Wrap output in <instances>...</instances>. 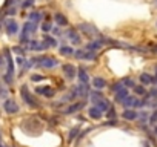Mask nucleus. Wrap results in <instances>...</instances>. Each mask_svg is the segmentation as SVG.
<instances>
[{
	"label": "nucleus",
	"mask_w": 157,
	"mask_h": 147,
	"mask_svg": "<svg viewBox=\"0 0 157 147\" xmlns=\"http://www.w3.org/2000/svg\"><path fill=\"white\" fill-rule=\"evenodd\" d=\"M17 31H19L17 23H16V22H10V23H8V26H6V32H8L10 35H14Z\"/></svg>",
	"instance_id": "nucleus-4"
},
{
	"label": "nucleus",
	"mask_w": 157,
	"mask_h": 147,
	"mask_svg": "<svg viewBox=\"0 0 157 147\" xmlns=\"http://www.w3.org/2000/svg\"><path fill=\"white\" fill-rule=\"evenodd\" d=\"M80 80H82V83H86V80H88V77H86V74H85L83 69H80Z\"/></svg>",
	"instance_id": "nucleus-16"
},
{
	"label": "nucleus",
	"mask_w": 157,
	"mask_h": 147,
	"mask_svg": "<svg viewBox=\"0 0 157 147\" xmlns=\"http://www.w3.org/2000/svg\"><path fill=\"white\" fill-rule=\"evenodd\" d=\"M56 20H57V23H60V25H66V23H68L66 19H65L62 14H56Z\"/></svg>",
	"instance_id": "nucleus-13"
},
{
	"label": "nucleus",
	"mask_w": 157,
	"mask_h": 147,
	"mask_svg": "<svg viewBox=\"0 0 157 147\" xmlns=\"http://www.w3.org/2000/svg\"><path fill=\"white\" fill-rule=\"evenodd\" d=\"M123 103H125L126 106H140V104H142V103H140L139 100H136L134 97H126V100H125Z\"/></svg>",
	"instance_id": "nucleus-7"
},
{
	"label": "nucleus",
	"mask_w": 157,
	"mask_h": 147,
	"mask_svg": "<svg viewBox=\"0 0 157 147\" xmlns=\"http://www.w3.org/2000/svg\"><path fill=\"white\" fill-rule=\"evenodd\" d=\"M85 106V103H75V104H72V106H69L68 107V110H66V113H71V112H75L77 109H82Z\"/></svg>",
	"instance_id": "nucleus-8"
},
{
	"label": "nucleus",
	"mask_w": 157,
	"mask_h": 147,
	"mask_svg": "<svg viewBox=\"0 0 157 147\" xmlns=\"http://www.w3.org/2000/svg\"><path fill=\"white\" fill-rule=\"evenodd\" d=\"M91 97H93V101H96V103H99V101L103 100V95H102L100 92H93Z\"/></svg>",
	"instance_id": "nucleus-11"
},
{
	"label": "nucleus",
	"mask_w": 157,
	"mask_h": 147,
	"mask_svg": "<svg viewBox=\"0 0 157 147\" xmlns=\"http://www.w3.org/2000/svg\"><path fill=\"white\" fill-rule=\"evenodd\" d=\"M3 109H5V112H8V113H16V112H19V106H17V103H16L14 100H6V101L3 103Z\"/></svg>",
	"instance_id": "nucleus-1"
},
{
	"label": "nucleus",
	"mask_w": 157,
	"mask_h": 147,
	"mask_svg": "<svg viewBox=\"0 0 157 147\" xmlns=\"http://www.w3.org/2000/svg\"><path fill=\"white\" fill-rule=\"evenodd\" d=\"M60 52L65 54V55H69V54H72V49H71V48H62Z\"/></svg>",
	"instance_id": "nucleus-17"
},
{
	"label": "nucleus",
	"mask_w": 157,
	"mask_h": 147,
	"mask_svg": "<svg viewBox=\"0 0 157 147\" xmlns=\"http://www.w3.org/2000/svg\"><path fill=\"white\" fill-rule=\"evenodd\" d=\"M77 132H78V129H77V127H75V129H74V130H72V132H71V135H69V139H72V138H74V136H75V133H77Z\"/></svg>",
	"instance_id": "nucleus-21"
},
{
	"label": "nucleus",
	"mask_w": 157,
	"mask_h": 147,
	"mask_svg": "<svg viewBox=\"0 0 157 147\" xmlns=\"http://www.w3.org/2000/svg\"><path fill=\"white\" fill-rule=\"evenodd\" d=\"M155 70H157V67H155Z\"/></svg>",
	"instance_id": "nucleus-24"
},
{
	"label": "nucleus",
	"mask_w": 157,
	"mask_h": 147,
	"mask_svg": "<svg viewBox=\"0 0 157 147\" xmlns=\"http://www.w3.org/2000/svg\"><path fill=\"white\" fill-rule=\"evenodd\" d=\"M90 117L94 118V120H99V118L102 117V110H100L99 107H91V109H90Z\"/></svg>",
	"instance_id": "nucleus-6"
},
{
	"label": "nucleus",
	"mask_w": 157,
	"mask_h": 147,
	"mask_svg": "<svg viewBox=\"0 0 157 147\" xmlns=\"http://www.w3.org/2000/svg\"><path fill=\"white\" fill-rule=\"evenodd\" d=\"M68 34H69V38H71V40H74V43H78V41H80V38L77 37V34H75L74 31H69Z\"/></svg>",
	"instance_id": "nucleus-14"
},
{
	"label": "nucleus",
	"mask_w": 157,
	"mask_h": 147,
	"mask_svg": "<svg viewBox=\"0 0 157 147\" xmlns=\"http://www.w3.org/2000/svg\"><path fill=\"white\" fill-rule=\"evenodd\" d=\"M126 97H128V91H126V89H122V91H119V92L116 94V100H117L119 103L125 101V100H126Z\"/></svg>",
	"instance_id": "nucleus-5"
},
{
	"label": "nucleus",
	"mask_w": 157,
	"mask_h": 147,
	"mask_svg": "<svg viewBox=\"0 0 157 147\" xmlns=\"http://www.w3.org/2000/svg\"><path fill=\"white\" fill-rule=\"evenodd\" d=\"M0 66H2V57H0Z\"/></svg>",
	"instance_id": "nucleus-22"
},
{
	"label": "nucleus",
	"mask_w": 157,
	"mask_h": 147,
	"mask_svg": "<svg viewBox=\"0 0 157 147\" xmlns=\"http://www.w3.org/2000/svg\"><path fill=\"white\" fill-rule=\"evenodd\" d=\"M63 72L66 74V77H69V78H72L75 75V69H74L72 64H65L63 66Z\"/></svg>",
	"instance_id": "nucleus-3"
},
{
	"label": "nucleus",
	"mask_w": 157,
	"mask_h": 147,
	"mask_svg": "<svg viewBox=\"0 0 157 147\" xmlns=\"http://www.w3.org/2000/svg\"><path fill=\"white\" fill-rule=\"evenodd\" d=\"M94 86H96L97 89H102V88L106 86V81H105L103 78H94Z\"/></svg>",
	"instance_id": "nucleus-9"
},
{
	"label": "nucleus",
	"mask_w": 157,
	"mask_h": 147,
	"mask_svg": "<svg viewBox=\"0 0 157 147\" xmlns=\"http://www.w3.org/2000/svg\"><path fill=\"white\" fill-rule=\"evenodd\" d=\"M136 117H137V113H136L134 110H125V112H123V118H125V120H134Z\"/></svg>",
	"instance_id": "nucleus-10"
},
{
	"label": "nucleus",
	"mask_w": 157,
	"mask_h": 147,
	"mask_svg": "<svg viewBox=\"0 0 157 147\" xmlns=\"http://www.w3.org/2000/svg\"><path fill=\"white\" fill-rule=\"evenodd\" d=\"M155 121H157V110H155V112L151 115V120H149V123H151V124H154Z\"/></svg>",
	"instance_id": "nucleus-18"
},
{
	"label": "nucleus",
	"mask_w": 157,
	"mask_h": 147,
	"mask_svg": "<svg viewBox=\"0 0 157 147\" xmlns=\"http://www.w3.org/2000/svg\"><path fill=\"white\" fill-rule=\"evenodd\" d=\"M34 3V0H26V2L23 3V8H28V6H31Z\"/></svg>",
	"instance_id": "nucleus-20"
},
{
	"label": "nucleus",
	"mask_w": 157,
	"mask_h": 147,
	"mask_svg": "<svg viewBox=\"0 0 157 147\" xmlns=\"http://www.w3.org/2000/svg\"><path fill=\"white\" fill-rule=\"evenodd\" d=\"M22 97L25 98V101H26L31 107H37V106H39V104L33 100V95L28 92V88H26V86H22Z\"/></svg>",
	"instance_id": "nucleus-2"
},
{
	"label": "nucleus",
	"mask_w": 157,
	"mask_h": 147,
	"mask_svg": "<svg viewBox=\"0 0 157 147\" xmlns=\"http://www.w3.org/2000/svg\"><path fill=\"white\" fill-rule=\"evenodd\" d=\"M134 92L139 94V95H143V94H145V89H143L142 86H134Z\"/></svg>",
	"instance_id": "nucleus-15"
},
{
	"label": "nucleus",
	"mask_w": 157,
	"mask_h": 147,
	"mask_svg": "<svg viewBox=\"0 0 157 147\" xmlns=\"http://www.w3.org/2000/svg\"><path fill=\"white\" fill-rule=\"evenodd\" d=\"M140 80H142V83H146V84H148V83H154V81H155L154 78H151L149 75H145V74L140 77Z\"/></svg>",
	"instance_id": "nucleus-12"
},
{
	"label": "nucleus",
	"mask_w": 157,
	"mask_h": 147,
	"mask_svg": "<svg viewBox=\"0 0 157 147\" xmlns=\"http://www.w3.org/2000/svg\"><path fill=\"white\" fill-rule=\"evenodd\" d=\"M155 133H157V129H155Z\"/></svg>",
	"instance_id": "nucleus-23"
},
{
	"label": "nucleus",
	"mask_w": 157,
	"mask_h": 147,
	"mask_svg": "<svg viewBox=\"0 0 157 147\" xmlns=\"http://www.w3.org/2000/svg\"><path fill=\"white\" fill-rule=\"evenodd\" d=\"M0 136H2V135H0Z\"/></svg>",
	"instance_id": "nucleus-25"
},
{
	"label": "nucleus",
	"mask_w": 157,
	"mask_h": 147,
	"mask_svg": "<svg viewBox=\"0 0 157 147\" xmlns=\"http://www.w3.org/2000/svg\"><path fill=\"white\" fill-rule=\"evenodd\" d=\"M96 48H100V45H99V43H93V45H90V46H88V49H90V51H96Z\"/></svg>",
	"instance_id": "nucleus-19"
}]
</instances>
